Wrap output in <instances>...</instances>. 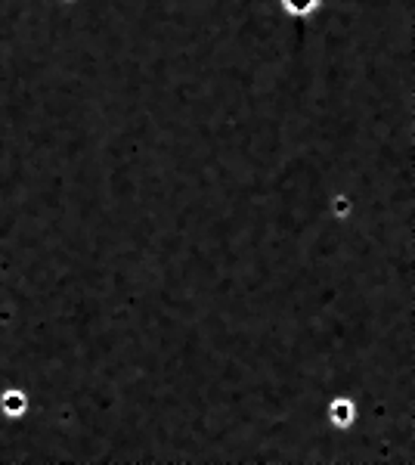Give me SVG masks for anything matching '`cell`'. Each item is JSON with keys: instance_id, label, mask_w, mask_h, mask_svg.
Wrapping results in <instances>:
<instances>
[{"instance_id": "6da1fadb", "label": "cell", "mask_w": 415, "mask_h": 465, "mask_svg": "<svg viewBox=\"0 0 415 465\" xmlns=\"http://www.w3.org/2000/svg\"><path fill=\"white\" fill-rule=\"evenodd\" d=\"M329 412H332V422L338 425V428H344V425L353 422V403L351 401H335Z\"/></svg>"}, {"instance_id": "7a4b0ae2", "label": "cell", "mask_w": 415, "mask_h": 465, "mask_svg": "<svg viewBox=\"0 0 415 465\" xmlns=\"http://www.w3.org/2000/svg\"><path fill=\"white\" fill-rule=\"evenodd\" d=\"M282 6L291 13V16H307L319 6V0H282Z\"/></svg>"}, {"instance_id": "3957f363", "label": "cell", "mask_w": 415, "mask_h": 465, "mask_svg": "<svg viewBox=\"0 0 415 465\" xmlns=\"http://www.w3.org/2000/svg\"><path fill=\"white\" fill-rule=\"evenodd\" d=\"M3 410H6V416H19V412L25 410V397H22V394H6L3 397Z\"/></svg>"}]
</instances>
